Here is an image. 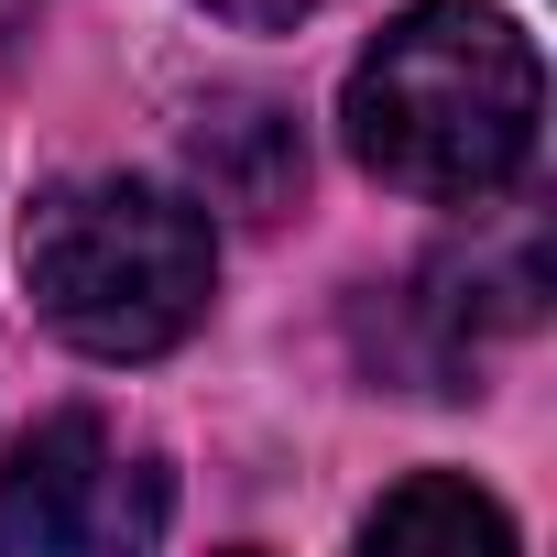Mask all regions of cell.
<instances>
[{"label":"cell","instance_id":"1","mask_svg":"<svg viewBox=\"0 0 557 557\" xmlns=\"http://www.w3.org/2000/svg\"><path fill=\"white\" fill-rule=\"evenodd\" d=\"M339 121H350V153L405 197H437V208L503 197L535 164V121H546L535 34L492 0H416L350 66Z\"/></svg>","mask_w":557,"mask_h":557},{"label":"cell","instance_id":"2","mask_svg":"<svg viewBox=\"0 0 557 557\" xmlns=\"http://www.w3.org/2000/svg\"><path fill=\"white\" fill-rule=\"evenodd\" d=\"M219 230L153 175H66L23 208V296L88 361H153L208 318Z\"/></svg>","mask_w":557,"mask_h":557},{"label":"cell","instance_id":"3","mask_svg":"<svg viewBox=\"0 0 557 557\" xmlns=\"http://www.w3.org/2000/svg\"><path fill=\"white\" fill-rule=\"evenodd\" d=\"M175 513L164 459L99 416H45L0 459V557H132Z\"/></svg>","mask_w":557,"mask_h":557},{"label":"cell","instance_id":"4","mask_svg":"<svg viewBox=\"0 0 557 557\" xmlns=\"http://www.w3.org/2000/svg\"><path fill=\"white\" fill-rule=\"evenodd\" d=\"M405 318H416V372H426V394H470V350H481V339H524V329L546 318V219L470 197V230L416 273Z\"/></svg>","mask_w":557,"mask_h":557},{"label":"cell","instance_id":"5","mask_svg":"<svg viewBox=\"0 0 557 557\" xmlns=\"http://www.w3.org/2000/svg\"><path fill=\"white\" fill-rule=\"evenodd\" d=\"M186 164H197V197L230 208V219H285V208L307 197V132H296V110H273V99H251V88L197 99Z\"/></svg>","mask_w":557,"mask_h":557},{"label":"cell","instance_id":"6","mask_svg":"<svg viewBox=\"0 0 557 557\" xmlns=\"http://www.w3.org/2000/svg\"><path fill=\"white\" fill-rule=\"evenodd\" d=\"M361 546H513V513L492 492L426 470V481H405V492H383L361 513Z\"/></svg>","mask_w":557,"mask_h":557},{"label":"cell","instance_id":"7","mask_svg":"<svg viewBox=\"0 0 557 557\" xmlns=\"http://www.w3.org/2000/svg\"><path fill=\"white\" fill-rule=\"evenodd\" d=\"M219 23H251V34H285V23H307L318 0H208Z\"/></svg>","mask_w":557,"mask_h":557},{"label":"cell","instance_id":"8","mask_svg":"<svg viewBox=\"0 0 557 557\" xmlns=\"http://www.w3.org/2000/svg\"><path fill=\"white\" fill-rule=\"evenodd\" d=\"M34 12H45V0H0V55H12V45L34 34Z\"/></svg>","mask_w":557,"mask_h":557}]
</instances>
